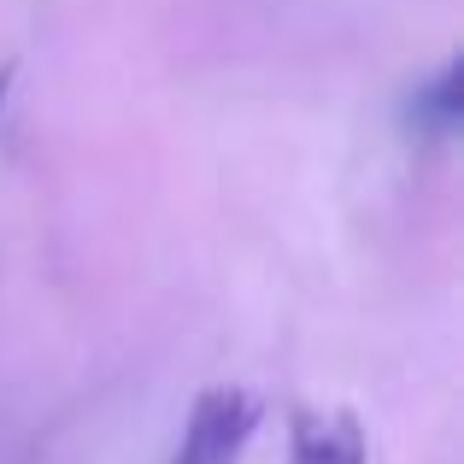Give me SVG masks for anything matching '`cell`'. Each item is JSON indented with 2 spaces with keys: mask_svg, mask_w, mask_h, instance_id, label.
<instances>
[{
  "mask_svg": "<svg viewBox=\"0 0 464 464\" xmlns=\"http://www.w3.org/2000/svg\"><path fill=\"white\" fill-rule=\"evenodd\" d=\"M253 430H259V400L247 394V388H206L200 400H194L188 423H182V441L170 464H236L247 453Z\"/></svg>",
  "mask_w": 464,
  "mask_h": 464,
  "instance_id": "6da1fadb",
  "label": "cell"
},
{
  "mask_svg": "<svg viewBox=\"0 0 464 464\" xmlns=\"http://www.w3.org/2000/svg\"><path fill=\"white\" fill-rule=\"evenodd\" d=\"M288 464H364V430L353 411H300Z\"/></svg>",
  "mask_w": 464,
  "mask_h": 464,
  "instance_id": "7a4b0ae2",
  "label": "cell"
},
{
  "mask_svg": "<svg viewBox=\"0 0 464 464\" xmlns=\"http://www.w3.org/2000/svg\"><path fill=\"white\" fill-rule=\"evenodd\" d=\"M411 124H418L423 136H447V130L459 124V65H441L430 89L411 94Z\"/></svg>",
  "mask_w": 464,
  "mask_h": 464,
  "instance_id": "3957f363",
  "label": "cell"
},
{
  "mask_svg": "<svg viewBox=\"0 0 464 464\" xmlns=\"http://www.w3.org/2000/svg\"><path fill=\"white\" fill-rule=\"evenodd\" d=\"M6 82H12V65H6V71H0V101H6Z\"/></svg>",
  "mask_w": 464,
  "mask_h": 464,
  "instance_id": "277c9868",
  "label": "cell"
}]
</instances>
